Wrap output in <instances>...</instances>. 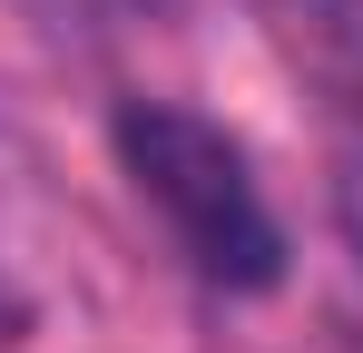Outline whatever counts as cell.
<instances>
[{"mask_svg": "<svg viewBox=\"0 0 363 353\" xmlns=\"http://www.w3.org/2000/svg\"><path fill=\"white\" fill-rule=\"evenodd\" d=\"M108 138H118L128 186L157 206L167 245L216 294H265L285 275V226L255 186V157L236 128H216L206 108H177V99H128Z\"/></svg>", "mask_w": 363, "mask_h": 353, "instance_id": "1", "label": "cell"}, {"mask_svg": "<svg viewBox=\"0 0 363 353\" xmlns=\"http://www.w3.org/2000/svg\"><path fill=\"white\" fill-rule=\"evenodd\" d=\"M314 10H324V30H334V40L363 59V0H314Z\"/></svg>", "mask_w": 363, "mask_h": 353, "instance_id": "2", "label": "cell"}, {"mask_svg": "<svg viewBox=\"0 0 363 353\" xmlns=\"http://www.w3.org/2000/svg\"><path fill=\"white\" fill-rule=\"evenodd\" d=\"M354 235H363V176H354Z\"/></svg>", "mask_w": 363, "mask_h": 353, "instance_id": "3", "label": "cell"}]
</instances>
